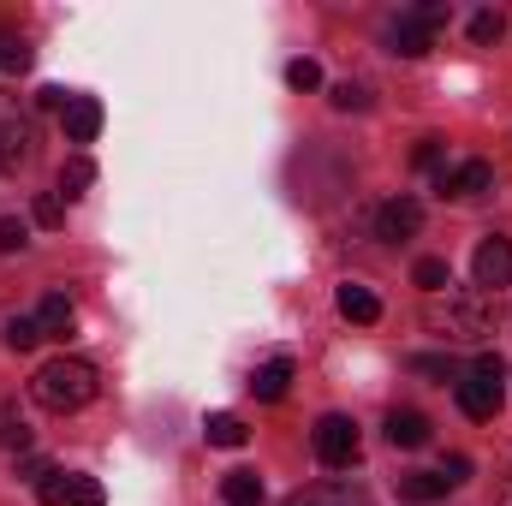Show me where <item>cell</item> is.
<instances>
[{"instance_id": "cell-1", "label": "cell", "mask_w": 512, "mask_h": 506, "mask_svg": "<svg viewBox=\"0 0 512 506\" xmlns=\"http://www.w3.org/2000/svg\"><path fill=\"white\" fill-rule=\"evenodd\" d=\"M30 393H36V405H48V411H84L96 393H102V381H96V364H84V358H48L36 376H30Z\"/></svg>"}, {"instance_id": "cell-2", "label": "cell", "mask_w": 512, "mask_h": 506, "mask_svg": "<svg viewBox=\"0 0 512 506\" xmlns=\"http://www.w3.org/2000/svg\"><path fill=\"white\" fill-rule=\"evenodd\" d=\"M423 322H429L441 340H483V334L495 328V304H489V292H453V286H447V298H429Z\"/></svg>"}, {"instance_id": "cell-3", "label": "cell", "mask_w": 512, "mask_h": 506, "mask_svg": "<svg viewBox=\"0 0 512 506\" xmlns=\"http://www.w3.org/2000/svg\"><path fill=\"white\" fill-rule=\"evenodd\" d=\"M441 24H447V6H441V0H423L417 12H399V18H393L387 42H393V54L417 60V54H429V48H435V30H441Z\"/></svg>"}, {"instance_id": "cell-4", "label": "cell", "mask_w": 512, "mask_h": 506, "mask_svg": "<svg viewBox=\"0 0 512 506\" xmlns=\"http://www.w3.org/2000/svg\"><path fill=\"white\" fill-rule=\"evenodd\" d=\"M30 155H36V120L12 96H0V173H18Z\"/></svg>"}, {"instance_id": "cell-5", "label": "cell", "mask_w": 512, "mask_h": 506, "mask_svg": "<svg viewBox=\"0 0 512 506\" xmlns=\"http://www.w3.org/2000/svg\"><path fill=\"white\" fill-rule=\"evenodd\" d=\"M310 441H316V459H322L328 471H346V465L358 459V423L340 417V411H328V417L310 429Z\"/></svg>"}, {"instance_id": "cell-6", "label": "cell", "mask_w": 512, "mask_h": 506, "mask_svg": "<svg viewBox=\"0 0 512 506\" xmlns=\"http://www.w3.org/2000/svg\"><path fill=\"white\" fill-rule=\"evenodd\" d=\"M42 506H108V489L96 477H78V471H54L36 483Z\"/></svg>"}, {"instance_id": "cell-7", "label": "cell", "mask_w": 512, "mask_h": 506, "mask_svg": "<svg viewBox=\"0 0 512 506\" xmlns=\"http://www.w3.org/2000/svg\"><path fill=\"white\" fill-rule=\"evenodd\" d=\"M417 227H423V203L417 197H387L382 209H376V239H387V245L417 239Z\"/></svg>"}, {"instance_id": "cell-8", "label": "cell", "mask_w": 512, "mask_h": 506, "mask_svg": "<svg viewBox=\"0 0 512 506\" xmlns=\"http://www.w3.org/2000/svg\"><path fill=\"white\" fill-rule=\"evenodd\" d=\"M477 292H501L512 280V239H501V233H489L483 245H477Z\"/></svg>"}, {"instance_id": "cell-9", "label": "cell", "mask_w": 512, "mask_h": 506, "mask_svg": "<svg viewBox=\"0 0 512 506\" xmlns=\"http://www.w3.org/2000/svg\"><path fill=\"white\" fill-rule=\"evenodd\" d=\"M489 185H495V167L489 161H459V167H441V179H435L441 197H483Z\"/></svg>"}, {"instance_id": "cell-10", "label": "cell", "mask_w": 512, "mask_h": 506, "mask_svg": "<svg viewBox=\"0 0 512 506\" xmlns=\"http://www.w3.org/2000/svg\"><path fill=\"white\" fill-rule=\"evenodd\" d=\"M501 399H507V393H501V381H483V376L459 381V411H465L471 423H489V417L501 411Z\"/></svg>"}, {"instance_id": "cell-11", "label": "cell", "mask_w": 512, "mask_h": 506, "mask_svg": "<svg viewBox=\"0 0 512 506\" xmlns=\"http://www.w3.org/2000/svg\"><path fill=\"white\" fill-rule=\"evenodd\" d=\"M280 506H376L358 483H310V489H298V495H286Z\"/></svg>"}, {"instance_id": "cell-12", "label": "cell", "mask_w": 512, "mask_h": 506, "mask_svg": "<svg viewBox=\"0 0 512 506\" xmlns=\"http://www.w3.org/2000/svg\"><path fill=\"white\" fill-rule=\"evenodd\" d=\"M96 131H102V102H96V96H72V108H66V137H72V143H96Z\"/></svg>"}, {"instance_id": "cell-13", "label": "cell", "mask_w": 512, "mask_h": 506, "mask_svg": "<svg viewBox=\"0 0 512 506\" xmlns=\"http://www.w3.org/2000/svg\"><path fill=\"white\" fill-rule=\"evenodd\" d=\"M387 447H423L429 441V417L423 411H387Z\"/></svg>"}, {"instance_id": "cell-14", "label": "cell", "mask_w": 512, "mask_h": 506, "mask_svg": "<svg viewBox=\"0 0 512 506\" xmlns=\"http://www.w3.org/2000/svg\"><path fill=\"white\" fill-rule=\"evenodd\" d=\"M286 387H292V358H268V364H256V376H251V393L256 399H286Z\"/></svg>"}, {"instance_id": "cell-15", "label": "cell", "mask_w": 512, "mask_h": 506, "mask_svg": "<svg viewBox=\"0 0 512 506\" xmlns=\"http://www.w3.org/2000/svg\"><path fill=\"white\" fill-rule=\"evenodd\" d=\"M340 316L370 328V322H382V298H376L370 286H352V280H346V286H340Z\"/></svg>"}, {"instance_id": "cell-16", "label": "cell", "mask_w": 512, "mask_h": 506, "mask_svg": "<svg viewBox=\"0 0 512 506\" xmlns=\"http://www.w3.org/2000/svg\"><path fill=\"white\" fill-rule=\"evenodd\" d=\"M203 435H209V447H245L251 441V429H245V417H233V411H215L209 423H203Z\"/></svg>"}, {"instance_id": "cell-17", "label": "cell", "mask_w": 512, "mask_h": 506, "mask_svg": "<svg viewBox=\"0 0 512 506\" xmlns=\"http://www.w3.org/2000/svg\"><path fill=\"white\" fill-rule=\"evenodd\" d=\"M36 328H42V340L48 334H72V298L66 292H48L42 310H36Z\"/></svg>"}, {"instance_id": "cell-18", "label": "cell", "mask_w": 512, "mask_h": 506, "mask_svg": "<svg viewBox=\"0 0 512 506\" xmlns=\"http://www.w3.org/2000/svg\"><path fill=\"white\" fill-rule=\"evenodd\" d=\"M221 495H227V506H262V477L256 471H227Z\"/></svg>"}, {"instance_id": "cell-19", "label": "cell", "mask_w": 512, "mask_h": 506, "mask_svg": "<svg viewBox=\"0 0 512 506\" xmlns=\"http://www.w3.org/2000/svg\"><path fill=\"white\" fill-rule=\"evenodd\" d=\"M399 489H405V501H441L447 495V477L441 471H411Z\"/></svg>"}, {"instance_id": "cell-20", "label": "cell", "mask_w": 512, "mask_h": 506, "mask_svg": "<svg viewBox=\"0 0 512 506\" xmlns=\"http://www.w3.org/2000/svg\"><path fill=\"white\" fill-rule=\"evenodd\" d=\"M411 280H417V286H423L429 298H441V292L453 286V280H447V262H441V256H423V262L411 268Z\"/></svg>"}, {"instance_id": "cell-21", "label": "cell", "mask_w": 512, "mask_h": 506, "mask_svg": "<svg viewBox=\"0 0 512 506\" xmlns=\"http://www.w3.org/2000/svg\"><path fill=\"white\" fill-rule=\"evenodd\" d=\"M90 185H96V167H90L84 155H78V161H66V173H60V197H84Z\"/></svg>"}, {"instance_id": "cell-22", "label": "cell", "mask_w": 512, "mask_h": 506, "mask_svg": "<svg viewBox=\"0 0 512 506\" xmlns=\"http://www.w3.org/2000/svg\"><path fill=\"white\" fill-rule=\"evenodd\" d=\"M24 66H30V42L0 30V72H24Z\"/></svg>"}, {"instance_id": "cell-23", "label": "cell", "mask_w": 512, "mask_h": 506, "mask_svg": "<svg viewBox=\"0 0 512 506\" xmlns=\"http://www.w3.org/2000/svg\"><path fill=\"white\" fill-rule=\"evenodd\" d=\"M328 102H334L340 114H364V108H370V90H364V84H334Z\"/></svg>"}, {"instance_id": "cell-24", "label": "cell", "mask_w": 512, "mask_h": 506, "mask_svg": "<svg viewBox=\"0 0 512 506\" xmlns=\"http://www.w3.org/2000/svg\"><path fill=\"white\" fill-rule=\"evenodd\" d=\"M36 340H42V328H36V316H12V322H6V346H12V352H30Z\"/></svg>"}, {"instance_id": "cell-25", "label": "cell", "mask_w": 512, "mask_h": 506, "mask_svg": "<svg viewBox=\"0 0 512 506\" xmlns=\"http://www.w3.org/2000/svg\"><path fill=\"white\" fill-rule=\"evenodd\" d=\"M30 215H36V227H60V221H66V203H60V191H42V197L30 203Z\"/></svg>"}, {"instance_id": "cell-26", "label": "cell", "mask_w": 512, "mask_h": 506, "mask_svg": "<svg viewBox=\"0 0 512 506\" xmlns=\"http://www.w3.org/2000/svg\"><path fill=\"white\" fill-rule=\"evenodd\" d=\"M286 84H292V90H322V66H316V60H292V66H286Z\"/></svg>"}, {"instance_id": "cell-27", "label": "cell", "mask_w": 512, "mask_h": 506, "mask_svg": "<svg viewBox=\"0 0 512 506\" xmlns=\"http://www.w3.org/2000/svg\"><path fill=\"white\" fill-rule=\"evenodd\" d=\"M501 30H507L501 12H477V18H471V42H501Z\"/></svg>"}, {"instance_id": "cell-28", "label": "cell", "mask_w": 512, "mask_h": 506, "mask_svg": "<svg viewBox=\"0 0 512 506\" xmlns=\"http://www.w3.org/2000/svg\"><path fill=\"white\" fill-rule=\"evenodd\" d=\"M24 245H30V227H24L18 215H6V221H0V251L12 256V251H24Z\"/></svg>"}, {"instance_id": "cell-29", "label": "cell", "mask_w": 512, "mask_h": 506, "mask_svg": "<svg viewBox=\"0 0 512 506\" xmlns=\"http://www.w3.org/2000/svg\"><path fill=\"white\" fill-rule=\"evenodd\" d=\"M0 435H6V447H18V453L30 447V429H24V417H18L12 405H6V417H0Z\"/></svg>"}, {"instance_id": "cell-30", "label": "cell", "mask_w": 512, "mask_h": 506, "mask_svg": "<svg viewBox=\"0 0 512 506\" xmlns=\"http://www.w3.org/2000/svg\"><path fill=\"white\" fill-rule=\"evenodd\" d=\"M36 108H48V114H66V108H72V96H66L60 84H48V90L36 96Z\"/></svg>"}, {"instance_id": "cell-31", "label": "cell", "mask_w": 512, "mask_h": 506, "mask_svg": "<svg viewBox=\"0 0 512 506\" xmlns=\"http://www.w3.org/2000/svg\"><path fill=\"white\" fill-rule=\"evenodd\" d=\"M441 477H447V489H459V483L471 477V459H465V453H453V459L441 465Z\"/></svg>"}, {"instance_id": "cell-32", "label": "cell", "mask_w": 512, "mask_h": 506, "mask_svg": "<svg viewBox=\"0 0 512 506\" xmlns=\"http://www.w3.org/2000/svg\"><path fill=\"white\" fill-rule=\"evenodd\" d=\"M471 376H483V381H501V376H507V364H501L495 352H483V358L471 364Z\"/></svg>"}, {"instance_id": "cell-33", "label": "cell", "mask_w": 512, "mask_h": 506, "mask_svg": "<svg viewBox=\"0 0 512 506\" xmlns=\"http://www.w3.org/2000/svg\"><path fill=\"white\" fill-rule=\"evenodd\" d=\"M411 161H417V167H441V137H423Z\"/></svg>"}, {"instance_id": "cell-34", "label": "cell", "mask_w": 512, "mask_h": 506, "mask_svg": "<svg viewBox=\"0 0 512 506\" xmlns=\"http://www.w3.org/2000/svg\"><path fill=\"white\" fill-rule=\"evenodd\" d=\"M411 370H423V376H453V358H411Z\"/></svg>"}, {"instance_id": "cell-35", "label": "cell", "mask_w": 512, "mask_h": 506, "mask_svg": "<svg viewBox=\"0 0 512 506\" xmlns=\"http://www.w3.org/2000/svg\"><path fill=\"white\" fill-rule=\"evenodd\" d=\"M501 506H512V477H507V489H501Z\"/></svg>"}]
</instances>
